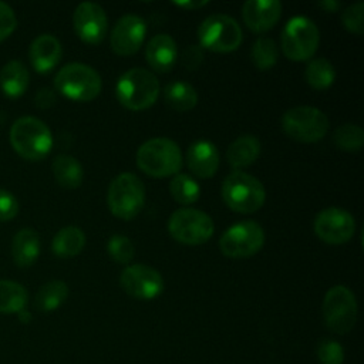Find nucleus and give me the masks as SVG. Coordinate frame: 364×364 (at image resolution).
Returning <instances> with one entry per match:
<instances>
[{"mask_svg": "<svg viewBox=\"0 0 364 364\" xmlns=\"http://www.w3.org/2000/svg\"><path fill=\"white\" fill-rule=\"evenodd\" d=\"M200 47L213 53H230L236 50L242 40V28L239 23L223 13L208 16L198 28Z\"/></svg>", "mask_w": 364, "mask_h": 364, "instance_id": "nucleus-9", "label": "nucleus"}, {"mask_svg": "<svg viewBox=\"0 0 364 364\" xmlns=\"http://www.w3.org/2000/svg\"><path fill=\"white\" fill-rule=\"evenodd\" d=\"M159 90V81L154 73L142 67H134L118 78L115 95L127 109L142 111L156 102Z\"/></svg>", "mask_w": 364, "mask_h": 364, "instance_id": "nucleus-2", "label": "nucleus"}, {"mask_svg": "<svg viewBox=\"0 0 364 364\" xmlns=\"http://www.w3.org/2000/svg\"><path fill=\"white\" fill-rule=\"evenodd\" d=\"M318 7H321L324 11H337V9L340 7V3L337 0H323V1H318Z\"/></svg>", "mask_w": 364, "mask_h": 364, "instance_id": "nucleus-41", "label": "nucleus"}, {"mask_svg": "<svg viewBox=\"0 0 364 364\" xmlns=\"http://www.w3.org/2000/svg\"><path fill=\"white\" fill-rule=\"evenodd\" d=\"M328 125L327 115L316 107L300 105L287 109L282 115L283 132L299 142L311 144L323 139L328 131Z\"/></svg>", "mask_w": 364, "mask_h": 364, "instance_id": "nucleus-7", "label": "nucleus"}, {"mask_svg": "<svg viewBox=\"0 0 364 364\" xmlns=\"http://www.w3.org/2000/svg\"><path fill=\"white\" fill-rule=\"evenodd\" d=\"M18 314H20V317H21V320H23V321H27V320H30V314H28L27 311L21 310Z\"/></svg>", "mask_w": 364, "mask_h": 364, "instance_id": "nucleus-42", "label": "nucleus"}, {"mask_svg": "<svg viewBox=\"0 0 364 364\" xmlns=\"http://www.w3.org/2000/svg\"><path fill=\"white\" fill-rule=\"evenodd\" d=\"M138 168L152 178H166L179 173L182 168V152L178 144L165 136L145 141L136 151Z\"/></svg>", "mask_w": 364, "mask_h": 364, "instance_id": "nucleus-1", "label": "nucleus"}, {"mask_svg": "<svg viewBox=\"0 0 364 364\" xmlns=\"http://www.w3.org/2000/svg\"><path fill=\"white\" fill-rule=\"evenodd\" d=\"M316 355L321 364H343L344 361L343 346L331 338H323L318 341Z\"/></svg>", "mask_w": 364, "mask_h": 364, "instance_id": "nucleus-34", "label": "nucleus"}, {"mask_svg": "<svg viewBox=\"0 0 364 364\" xmlns=\"http://www.w3.org/2000/svg\"><path fill=\"white\" fill-rule=\"evenodd\" d=\"M264 245V230L255 220H242L228 228L219 239L220 252L230 259H246Z\"/></svg>", "mask_w": 364, "mask_h": 364, "instance_id": "nucleus-12", "label": "nucleus"}, {"mask_svg": "<svg viewBox=\"0 0 364 364\" xmlns=\"http://www.w3.org/2000/svg\"><path fill=\"white\" fill-rule=\"evenodd\" d=\"M107 250L111 259L121 264H128L135 256V247L125 235H112L108 240Z\"/></svg>", "mask_w": 364, "mask_h": 364, "instance_id": "nucleus-33", "label": "nucleus"}, {"mask_svg": "<svg viewBox=\"0 0 364 364\" xmlns=\"http://www.w3.org/2000/svg\"><path fill=\"white\" fill-rule=\"evenodd\" d=\"M171 196L181 205H192L200 196L198 182L186 173H176L169 182Z\"/></svg>", "mask_w": 364, "mask_h": 364, "instance_id": "nucleus-30", "label": "nucleus"}, {"mask_svg": "<svg viewBox=\"0 0 364 364\" xmlns=\"http://www.w3.org/2000/svg\"><path fill=\"white\" fill-rule=\"evenodd\" d=\"M30 82V73L20 60H10L0 71V85L9 97H20L24 94Z\"/></svg>", "mask_w": 364, "mask_h": 364, "instance_id": "nucleus-23", "label": "nucleus"}, {"mask_svg": "<svg viewBox=\"0 0 364 364\" xmlns=\"http://www.w3.org/2000/svg\"><path fill=\"white\" fill-rule=\"evenodd\" d=\"M186 164L193 175L210 178L219 168V151L210 141H195L186 151Z\"/></svg>", "mask_w": 364, "mask_h": 364, "instance_id": "nucleus-18", "label": "nucleus"}, {"mask_svg": "<svg viewBox=\"0 0 364 364\" xmlns=\"http://www.w3.org/2000/svg\"><path fill=\"white\" fill-rule=\"evenodd\" d=\"M10 142L14 151L28 161L43 159L53 146L50 128L36 117H20L10 128Z\"/></svg>", "mask_w": 364, "mask_h": 364, "instance_id": "nucleus-3", "label": "nucleus"}, {"mask_svg": "<svg viewBox=\"0 0 364 364\" xmlns=\"http://www.w3.org/2000/svg\"><path fill=\"white\" fill-rule=\"evenodd\" d=\"M313 229L316 236L328 245L348 242L355 232L353 215L340 208H326L316 215Z\"/></svg>", "mask_w": 364, "mask_h": 364, "instance_id": "nucleus-14", "label": "nucleus"}, {"mask_svg": "<svg viewBox=\"0 0 364 364\" xmlns=\"http://www.w3.org/2000/svg\"><path fill=\"white\" fill-rule=\"evenodd\" d=\"M363 13H364V3L357 1L354 4H350L344 9L341 14V23L343 26L353 34L361 36L364 31V23H363Z\"/></svg>", "mask_w": 364, "mask_h": 364, "instance_id": "nucleus-35", "label": "nucleus"}, {"mask_svg": "<svg viewBox=\"0 0 364 364\" xmlns=\"http://www.w3.org/2000/svg\"><path fill=\"white\" fill-rule=\"evenodd\" d=\"M168 232L176 242L195 246L202 245L212 237L215 225L212 218L203 210L181 208L169 216Z\"/></svg>", "mask_w": 364, "mask_h": 364, "instance_id": "nucleus-10", "label": "nucleus"}, {"mask_svg": "<svg viewBox=\"0 0 364 364\" xmlns=\"http://www.w3.org/2000/svg\"><path fill=\"white\" fill-rule=\"evenodd\" d=\"M146 34V23L142 17L136 14H125L122 16L114 26L109 36L111 50L117 55H132L135 54Z\"/></svg>", "mask_w": 364, "mask_h": 364, "instance_id": "nucleus-15", "label": "nucleus"}, {"mask_svg": "<svg viewBox=\"0 0 364 364\" xmlns=\"http://www.w3.org/2000/svg\"><path fill=\"white\" fill-rule=\"evenodd\" d=\"M55 102V92L51 88H41L36 94V105L40 108H50Z\"/></svg>", "mask_w": 364, "mask_h": 364, "instance_id": "nucleus-39", "label": "nucleus"}, {"mask_svg": "<svg viewBox=\"0 0 364 364\" xmlns=\"http://www.w3.org/2000/svg\"><path fill=\"white\" fill-rule=\"evenodd\" d=\"M178 58V47L169 34L154 36L145 47V60L158 73H168Z\"/></svg>", "mask_w": 364, "mask_h": 364, "instance_id": "nucleus-20", "label": "nucleus"}, {"mask_svg": "<svg viewBox=\"0 0 364 364\" xmlns=\"http://www.w3.org/2000/svg\"><path fill=\"white\" fill-rule=\"evenodd\" d=\"M63 54L60 40L53 34H40L37 36L28 50V57L31 65L38 73H48L51 71L60 61Z\"/></svg>", "mask_w": 364, "mask_h": 364, "instance_id": "nucleus-19", "label": "nucleus"}, {"mask_svg": "<svg viewBox=\"0 0 364 364\" xmlns=\"http://www.w3.org/2000/svg\"><path fill=\"white\" fill-rule=\"evenodd\" d=\"M17 27V17L13 9L0 0V41L7 38Z\"/></svg>", "mask_w": 364, "mask_h": 364, "instance_id": "nucleus-36", "label": "nucleus"}, {"mask_svg": "<svg viewBox=\"0 0 364 364\" xmlns=\"http://www.w3.org/2000/svg\"><path fill=\"white\" fill-rule=\"evenodd\" d=\"M181 61L186 70H196L203 61L202 47L198 44H189L183 48Z\"/></svg>", "mask_w": 364, "mask_h": 364, "instance_id": "nucleus-38", "label": "nucleus"}, {"mask_svg": "<svg viewBox=\"0 0 364 364\" xmlns=\"http://www.w3.org/2000/svg\"><path fill=\"white\" fill-rule=\"evenodd\" d=\"M173 4L181 9H185V10H196V9L205 7L208 4V1L206 0H202V1L191 0V1H173Z\"/></svg>", "mask_w": 364, "mask_h": 364, "instance_id": "nucleus-40", "label": "nucleus"}, {"mask_svg": "<svg viewBox=\"0 0 364 364\" xmlns=\"http://www.w3.org/2000/svg\"><path fill=\"white\" fill-rule=\"evenodd\" d=\"M260 141L255 135L237 136L226 151L228 164L235 169L240 171L250 166L260 155Z\"/></svg>", "mask_w": 364, "mask_h": 364, "instance_id": "nucleus-21", "label": "nucleus"}, {"mask_svg": "<svg viewBox=\"0 0 364 364\" xmlns=\"http://www.w3.org/2000/svg\"><path fill=\"white\" fill-rule=\"evenodd\" d=\"M68 297V286L63 280H50L44 283L34 299V306L43 313L57 310Z\"/></svg>", "mask_w": 364, "mask_h": 364, "instance_id": "nucleus-27", "label": "nucleus"}, {"mask_svg": "<svg viewBox=\"0 0 364 364\" xmlns=\"http://www.w3.org/2000/svg\"><path fill=\"white\" fill-rule=\"evenodd\" d=\"M323 318L326 326L337 333L346 334L353 330L357 320V300L354 293L346 286H334L324 294Z\"/></svg>", "mask_w": 364, "mask_h": 364, "instance_id": "nucleus-11", "label": "nucleus"}, {"mask_svg": "<svg viewBox=\"0 0 364 364\" xmlns=\"http://www.w3.org/2000/svg\"><path fill=\"white\" fill-rule=\"evenodd\" d=\"M282 16L279 0H247L242 7V17L249 30L264 33L276 26Z\"/></svg>", "mask_w": 364, "mask_h": 364, "instance_id": "nucleus-17", "label": "nucleus"}, {"mask_svg": "<svg viewBox=\"0 0 364 364\" xmlns=\"http://www.w3.org/2000/svg\"><path fill=\"white\" fill-rule=\"evenodd\" d=\"M279 58V51L276 43L269 37H259L250 50V60L253 65L260 70L266 71L270 70Z\"/></svg>", "mask_w": 364, "mask_h": 364, "instance_id": "nucleus-31", "label": "nucleus"}, {"mask_svg": "<svg viewBox=\"0 0 364 364\" xmlns=\"http://www.w3.org/2000/svg\"><path fill=\"white\" fill-rule=\"evenodd\" d=\"M318 43L320 31L309 17H291L282 30V50L291 61L310 60L316 54Z\"/></svg>", "mask_w": 364, "mask_h": 364, "instance_id": "nucleus-8", "label": "nucleus"}, {"mask_svg": "<svg viewBox=\"0 0 364 364\" xmlns=\"http://www.w3.org/2000/svg\"><path fill=\"white\" fill-rule=\"evenodd\" d=\"M107 203L109 212L118 219H134L145 203V186L142 181L131 172L117 175L109 183Z\"/></svg>", "mask_w": 364, "mask_h": 364, "instance_id": "nucleus-6", "label": "nucleus"}, {"mask_svg": "<svg viewBox=\"0 0 364 364\" xmlns=\"http://www.w3.org/2000/svg\"><path fill=\"white\" fill-rule=\"evenodd\" d=\"M122 290L138 300H152L164 290V279L161 273L146 264H129L119 276Z\"/></svg>", "mask_w": 364, "mask_h": 364, "instance_id": "nucleus-13", "label": "nucleus"}, {"mask_svg": "<svg viewBox=\"0 0 364 364\" xmlns=\"http://www.w3.org/2000/svg\"><path fill=\"white\" fill-rule=\"evenodd\" d=\"M54 87L74 101H91L102 88L101 75L95 68L82 63H68L54 77Z\"/></svg>", "mask_w": 364, "mask_h": 364, "instance_id": "nucleus-5", "label": "nucleus"}, {"mask_svg": "<svg viewBox=\"0 0 364 364\" xmlns=\"http://www.w3.org/2000/svg\"><path fill=\"white\" fill-rule=\"evenodd\" d=\"M26 287L13 280H0V313H20L27 304Z\"/></svg>", "mask_w": 364, "mask_h": 364, "instance_id": "nucleus-28", "label": "nucleus"}, {"mask_svg": "<svg viewBox=\"0 0 364 364\" xmlns=\"http://www.w3.org/2000/svg\"><path fill=\"white\" fill-rule=\"evenodd\" d=\"M77 36L87 44H100L107 34L108 20L104 9L92 1L80 3L73 16Z\"/></svg>", "mask_w": 364, "mask_h": 364, "instance_id": "nucleus-16", "label": "nucleus"}, {"mask_svg": "<svg viewBox=\"0 0 364 364\" xmlns=\"http://www.w3.org/2000/svg\"><path fill=\"white\" fill-rule=\"evenodd\" d=\"M164 100L168 107L178 112H186L196 107V90L185 81H172L164 90Z\"/></svg>", "mask_w": 364, "mask_h": 364, "instance_id": "nucleus-26", "label": "nucleus"}, {"mask_svg": "<svg viewBox=\"0 0 364 364\" xmlns=\"http://www.w3.org/2000/svg\"><path fill=\"white\" fill-rule=\"evenodd\" d=\"M40 236L31 228L20 229L11 242V255L20 267L31 266L40 255Z\"/></svg>", "mask_w": 364, "mask_h": 364, "instance_id": "nucleus-22", "label": "nucleus"}, {"mask_svg": "<svg viewBox=\"0 0 364 364\" xmlns=\"http://www.w3.org/2000/svg\"><path fill=\"white\" fill-rule=\"evenodd\" d=\"M333 141L341 151L357 152L364 144V131L357 124H344L333 132Z\"/></svg>", "mask_w": 364, "mask_h": 364, "instance_id": "nucleus-32", "label": "nucleus"}, {"mask_svg": "<svg viewBox=\"0 0 364 364\" xmlns=\"http://www.w3.org/2000/svg\"><path fill=\"white\" fill-rule=\"evenodd\" d=\"M304 80L314 90H327L336 80V70L328 60L323 57L313 58L306 65Z\"/></svg>", "mask_w": 364, "mask_h": 364, "instance_id": "nucleus-29", "label": "nucleus"}, {"mask_svg": "<svg viewBox=\"0 0 364 364\" xmlns=\"http://www.w3.org/2000/svg\"><path fill=\"white\" fill-rule=\"evenodd\" d=\"M18 212V202L14 195L0 188V220H10Z\"/></svg>", "mask_w": 364, "mask_h": 364, "instance_id": "nucleus-37", "label": "nucleus"}, {"mask_svg": "<svg viewBox=\"0 0 364 364\" xmlns=\"http://www.w3.org/2000/svg\"><path fill=\"white\" fill-rule=\"evenodd\" d=\"M53 175L58 185L67 189L78 188L82 182L84 171L80 161L71 155H57L51 164Z\"/></svg>", "mask_w": 364, "mask_h": 364, "instance_id": "nucleus-25", "label": "nucleus"}, {"mask_svg": "<svg viewBox=\"0 0 364 364\" xmlns=\"http://www.w3.org/2000/svg\"><path fill=\"white\" fill-rule=\"evenodd\" d=\"M222 198L229 209L237 213H253L266 200L263 183L243 171L230 172L222 183Z\"/></svg>", "mask_w": 364, "mask_h": 364, "instance_id": "nucleus-4", "label": "nucleus"}, {"mask_svg": "<svg viewBox=\"0 0 364 364\" xmlns=\"http://www.w3.org/2000/svg\"><path fill=\"white\" fill-rule=\"evenodd\" d=\"M85 246L84 232L74 225L61 228L53 237L51 250L55 256L67 259L77 256Z\"/></svg>", "mask_w": 364, "mask_h": 364, "instance_id": "nucleus-24", "label": "nucleus"}]
</instances>
